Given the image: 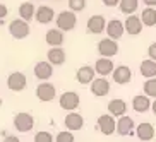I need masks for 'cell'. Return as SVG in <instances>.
Returning <instances> with one entry per match:
<instances>
[{"label":"cell","mask_w":156,"mask_h":142,"mask_svg":"<svg viewBox=\"0 0 156 142\" xmlns=\"http://www.w3.org/2000/svg\"><path fill=\"white\" fill-rule=\"evenodd\" d=\"M4 142H21V140H19V137H16V135H7V137L4 139Z\"/></svg>","instance_id":"obj_36"},{"label":"cell","mask_w":156,"mask_h":142,"mask_svg":"<svg viewBox=\"0 0 156 142\" xmlns=\"http://www.w3.org/2000/svg\"><path fill=\"white\" fill-rule=\"evenodd\" d=\"M40 24H48L51 23L53 19H55V10L51 9V7H46V5H41V7H38L36 9V16H34Z\"/></svg>","instance_id":"obj_23"},{"label":"cell","mask_w":156,"mask_h":142,"mask_svg":"<svg viewBox=\"0 0 156 142\" xmlns=\"http://www.w3.org/2000/svg\"><path fill=\"white\" fill-rule=\"evenodd\" d=\"M34 142H55V137H53L50 132L41 130V132H36V135H34Z\"/></svg>","instance_id":"obj_31"},{"label":"cell","mask_w":156,"mask_h":142,"mask_svg":"<svg viewBox=\"0 0 156 142\" xmlns=\"http://www.w3.org/2000/svg\"><path fill=\"white\" fill-rule=\"evenodd\" d=\"M19 16H21V19L23 21H31L34 16H36V9H34V5L29 4V2H24V4L19 5Z\"/></svg>","instance_id":"obj_27"},{"label":"cell","mask_w":156,"mask_h":142,"mask_svg":"<svg viewBox=\"0 0 156 142\" xmlns=\"http://www.w3.org/2000/svg\"><path fill=\"white\" fill-rule=\"evenodd\" d=\"M136 128V123H134V118L132 116H122V118L117 120V133L120 135H130Z\"/></svg>","instance_id":"obj_18"},{"label":"cell","mask_w":156,"mask_h":142,"mask_svg":"<svg viewBox=\"0 0 156 142\" xmlns=\"http://www.w3.org/2000/svg\"><path fill=\"white\" fill-rule=\"evenodd\" d=\"M45 41L51 48H62V45H64V33L60 29H50L45 34Z\"/></svg>","instance_id":"obj_21"},{"label":"cell","mask_w":156,"mask_h":142,"mask_svg":"<svg viewBox=\"0 0 156 142\" xmlns=\"http://www.w3.org/2000/svg\"><path fill=\"white\" fill-rule=\"evenodd\" d=\"M33 127H34V118H33V115L23 111V113H17L14 116V128L17 132L26 133V132H29Z\"/></svg>","instance_id":"obj_4"},{"label":"cell","mask_w":156,"mask_h":142,"mask_svg":"<svg viewBox=\"0 0 156 142\" xmlns=\"http://www.w3.org/2000/svg\"><path fill=\"white\" fill-rule=\"evenodd\" d=\"M139 72H141L142 77H146V79H156V62H153L149 58L141 62Z\"/></svg>","instance_id":"obj_25"},{"label":"cell","mask_w":156,"mask_h":142,"mask_svg":"<svg viewBox=\"0 0 156 142\" xmlns=\"http://www.w3.org/2000/svg\"><path fill=\"white\" fill-rule=\"evenodd\" d=\"M151 110H153V113H154V115H156V99H154V101H153V105H151Z\"/></svg>","instance_id":"obj_38"},{"label":"cell","mask_w":156,"mask_h":142,"mask_svg":"<svg viewBox=\"0 0 156 142\" xmlns=\"http://www.w3.org/2000/svg\"><path fill=\"white\" fill-rule=\"evenodd\" d=\"M124 28H125V33H129L130 36H137L139 33L142 31L141 17L139 16H129L124 23Z\"/></svg>","instance_id":"obj_17"},{"label":"cell","mask_w":156,"mask_h":142,"mask_svg":"<svg viewBox=\"0 0 156 142\" xmlns=\"http://www.w3.org/2000/svg\"><path fill=\"white\" fill-rule=\"evenodd\" d=\"M57 89L51 82H41L36 87V98L43 103H50L51 99H55Z\"/></svg>","instance_id":"obj_7"},{"label":"cell","mask_w":156,"mask_h":142,"mask_svg":"<svg viewBox=\"0 0 156 142\" xmlns=\"http://www.w3.org/2000/svg\"><path fill=\"white\" fill-rule=\"evenodd\" d=\"M94 75H96V72H94V67H91V65H83V67H79L77 72H76V79H77L79 84H84V86H87V84H93V81H94Z\"/></svg>","instance_id":"obj_11"},{"label":"cell","mask_w":156,"mask_h":142,"mask_svg":"<svg viewBox=\"0 0 156 142\" xmlns=\"http://www.w3.org/2000/svg\"><path fill=\"white\" fill-rule=\"evenodd\" d=\"M9 33H10V36L16 38V40H24V38L29 36L31 28H29V24L26 21H23V19H14L9 24Z\"/></svg>","instance_id":"obj_3"},{"label":"cell","mask_w":156,"mask_h":142,"mask_svg":"<svg viewBox=\"0 0 156 142\" xmlns=\"http://www.w3.org/2000/svg\"><path fill=\"white\" fill-rule=\"evenodd\" d=\"M46 58H48V62L51 65H64L67 55H65L64 48H50L48 53H46Z\"/></svg>","instance_id":"obj_24"},{"label":"cell","mask_w":156,"mask_h":142,"mask_svg":"<svg viewBox=\"0 0 156 142\" xmlns=\"http://www.w3.org/2000/svg\"><path fill=\"white\" fill-rule=\"evenodd\" d=\"M147 57H149V60L156 62V43L149 45V48H147Z\"/></svg>","instance_id":"obj_33"},{"label":"cell","mask_w":156,"mask_h":142,"mask_svg":"<svg viewBox=\"0 0 156 142\" xmlns=\"http://www.w3.org/2000/svg\"><path fill=\"white\" fill-rule=\"evenodd\" d=\"M55 23H57V29L60 31H72L76 28V24H77V17L74 12L70 10H64V12H60L58 16L55 17Z\"/></svg>","instance_id":"obj_1"},{"label":"cell","mask_w":156,"mask_h":142,"mask_svg":"<svg viewBox=\"0 0 156 142\" xmlns=\"http://www.w3.org/2000/svg\"><path fill=\"white\" fill-rule=\"evenodd\" d=\"M91 92L94 94V96H98V98L106 96V94L110 92V82H108L105 77L94 79V81H93V84H91Z\"/></svg>","instance_id":"obj_16"},{"label":"cell","mask_w":156,"mask_h":142,"mask_svg":"<svg viewBox=\"0 0 156 142\" xmlns=\"http://www.w3.org/2000/svg\"><path fill=\"white\" fill-rule=\"evenodd\" d=\"M115 67H113V62L110 58H98L96 64H94V72L100 75V77H105L108 74H113Z\"/></svg>","instance_id":"obj_20"},{"label":"cell","mask_w":156,"mask_h":142,"mask_svg":"<svg viewBox=\"0 0 156 142\" xmlns=\"http://www.w3.org/2000/svg\"><path fill=\"white\" fill-rule=\"evenodd\" d=\"M26 86H28V79H26V75L23 72H12L7 77V87H9L10 91L21 92L26 89Z\"/></svg>","instance_id":"obj_5"},{"label":"cell","mask_w":156,"mask_h":142,"mask_svg":"<svg viewBox=\"0 0 156 142\" xmlns=\"http://www.w3.org/2000/svg\"><path fill=\"white\" fill-rule=\"evenodd\" d=\"M7 14H9V9H7L4 4H0V21H2V19H4Z\"/></svg>","instance_id":"obj_34"},{"label":"cell","mask_w":156,"mask_h":142,"mask_svg":"<svg viewBox=\"0 0 156 142\" xmlns=\"http://www.w3.org/2000/svg\"><path fill=\"white\" fill-rule=\"evenodd\" d=\"M106 110H108V115H112L113 118H122V116H125V113H127V103H125L124 99L115 98V99H112L110 103H108Z\"/></svg>","instance_id":"obj_12"},{"label":"cell","mask_w":156,"mask_h":142,"mask_svg":"<svg viewBox=\"0 0 156 142\" xmlns=\"http://www.w3.org/2000/svg\"><path fill=\"white\" fill-rule=\"evenodd\" d=\"M55 2H60V0H55Z\"/></svg>","instance_id":"obj_39"},{"label":"cell","mask_w":156,"mask_h":142,"mask_svg":"<svg viewBox=\"0 0 156 142\" xmlns=\"http://www.w3.org/2000/svg\"><path fill=\"white\" fill-rule=\"evenodd\" d=\"M136 135L141 140H153V137H154V127L149 122H141L136 127Z\"/></svg>","instance_id":"obj_22"},{"label":"cell","mask_w":156,"mask_h":142,"mask_svg":"<svg viewBox=\"0 0 156 142\" xmlns=\"http://www.w3.org/2000/svg\"><path fill=\"white\" fill-rule=\"evenodd\" d=\"M105 33L108 34V38H110V40L117 41V40H120V38L124 36V33H125L124 23H122V21H119V19H112V21H108V23H106V31Z\"/></svg>","instance_id":"obj_9"},{"label":"cell","mask_w":156,"mask_h":142,"mask_svg":"<svg viewBox=\"0 0 156 142\" xmlns=\"http://www.w3.org/2000/svg\"><path fill=\"white\" fill-rule=\"evenodd\" d=\"M55 142H74V133L69 130H62V132L57 133Z\"/></svg>","instance_id":"obj_32"},{"label":"cell","mask_w":156,"mask_h":142,"mask_svg":"<svg viewBox=\"0 0 156 142\" xmlns=\"http://www.w3.org/2000/svg\"><path fill=\"white\" fill-rule=\"evenodd\" d=\"M141 17L142 26H147V28H153L156 26V9H151V7H146L142 10V14L139 16Z\"/></svg>","instance_id":"obj_26"},{"label":"cell","mask_w":156,"mask_h":142,"mask_svg":"<svg viewBox=\"0 0 156 142\" xmlns=\"http://www.w3.org/2000/svg\"><path fill=\"white\" fill-rule=\"evenodd\" d=\"M151 99L146 94H137L132 98V110L137 113H146L147 110H151Z\"/></svg>","instance_id":"obj_19"},{"label":"cell","mask_w":156,"mask_h":142,"mask_svg":"<svg viewBox=\"0 0 156 142\" xmlns=\"http://www.w3.org/2000/svg\"><path fill=\"white\" fill-rule=\"evenodd\" d=\"M103 4L106 7H115V5H120V0H103Z\"/></svg>","instance_id":"obj_35"},{"label":"cell","mask_w":156,"mask_h":142,"mask_svg":"<svg viewBox=\"0 0 156 142\" xmlns=\"http://www.w3.org/2000/svg\"><path fill=\"white\" fill-rule=\"evenodd\" d=\"M98 128H100V132L103 135H112V133L117 130V122L112 115H101L100 118H98Z\"/></svg>","instance_id":"obj_10"},{"label":"cell","mask_w":156,"mask_h":142,"mask_svg":"<svg viewBox=\"0 0 156 142\" xmlns=\"http://www.w3.org/2000/svg\"><path fill=\"white\" fill-rule=\"evenodd\" d=\"M67 5H69V10L70 12H81V10H84V7H86V0H69L67 2Z\"/></svg>","instance_id":"obj_30"},{"label":"cell","mask_w":156,"mask_h":142,"mask_svg":"<svg viewBox=\"0 0 156 142\" xmlns=\"http://www.w3.org/2000/svg\"><path fill=\"white\" fill-rule=\"evenodd\" d=\"M112 77L117 84H129L132 81V70L127 65H119V67H115Z\"/></svg>","instance_id":"obj_15"},{"label":"cell","mask_w":156,"mask_h":142,"mask_svg":"<svg viewBox=\"0 0 156 142\" xmlns=\"http://www.w3.org/2000/svg\"><path fill=\"white\" fill-rule=\"evenodd\" d=\"M34 75H36L40 81H43V82H48V79L53 75V65L48 62V60H41V62H38L36 65H34Z\"/></svg>","instance_id":"obj_8"},{"label":"cell","mask_w":156,"mask_h":142,"mask_svg":"<svg viewBox=\"0 0 156 142\" xmlns=\"http://www.w3.org/2000/svg\"><path fill=\"white\" fill-rule=\"evenodd\" d=\"M60 108L65 111H76L79 108V105H81V98H79L77 92L74 91H65L60 94Z\"/></svg>","instance_id":"obj_2"},{"label":"cell","mask_w":156,"mask_h":142,"mask_svg":"<svg viewBox=\"0 0 156 142\" xmlns=\"http://www.w3.org/2000/svg\"><path fill=\"white\" fill-rule=\"evenodd\" d=\"M64 125L67 127V130L69 132H77V130H81V128L84 127V118L83 115L79 113H67L64 118Z\"/></svg>","instance_id":"obj_13"},{"label":"cell","mask_w":156,"mask_h":142,"mask_svg":"<svg viewBox=\"0 0 156 142\" xmlns=\"http://www.w3.org/2000/svg\"><path fill=\"white\" fill-rule=\"evenodd\" d=\"M142 87H144V94L147 98H154L156 99V79H147Z\"/></svg>","instance_id":"obj_29"},{"label":"cell","mask_w":156,"mask_h":142,"mask_svg":"<svg viewBox=\"0 0 156 142\" xmlns=\"http://www.w3.org/2000/svg\"><path fill=\"white\" fill-rule=\"evenodd\" d=\"M87 31L93 33V34H100V33L106 31V19L100 14L91 16L87 19Z\"/></svg>","instance_id":"obj_14"},{"label":"cell","mask_w":156,"mask_h":142,"mask_svg":"<svg viewBox=\"0 0 156 142\" xmlns=\"http://www.w3.org/2000/svg\"><path fill=\"white\" fill-rule=\"evenodd\" d=\"M98 53H100L103 58L115 57L119 53V45H117V41L110 40V38H105V40L98 41Z\"/></svg>","instance_id":"obj_6"},{"label":"cell","mask_w":156,"mask_h":142,"mask_svg":"<svg viewBox=\"0 0 156 142\" xmlns=\"http://www.w3.org/2000/svg\"><path fill=\"white\" fill-rule=\"evenodd\" d=\"M120 12L125 16H134V12L137 10L139 2L137 0H120Z\"/></svg>","instance_id":"obj_28"},{"label":"cell","mask_w":156,"mask_h":142,"mask_svg":"<svg viewBox=\"0 0 156 142\" xmlns=\"http://www.w3.org/2000/svg\"><path fill=\"white\" fill-rule=\"evenodd\" d=\"M144 4H146L147 7H151V9H154V5H156V0H144Z\"/></svg>","instance_id":"obj_37"}]
</instances>
